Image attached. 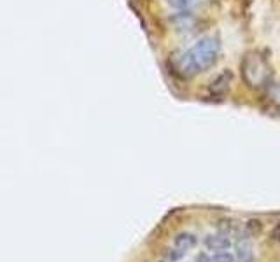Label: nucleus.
Segmentation results:
<instances>
[{
    "label": "nucleus",
    "mask_w": 280,
    "mask_h": 262,
    "mask_svg": "<svg viewBox=\"0 0 280 262\" xmlns=\"http://www.w3.org/2000/svg\"><path fill=\"white\" fill-rule=\"evenodd\" d=\"M240 74H242V79L247 84V88L265 89L270 86L272 68H270L268 59L261 52L251 51L240 61Z\"/></svg>",
    "instance_id": "obj_1"
},
{
    "label": "nucleus",
    "mask_w": 280,
    "mask_h": 262,
    "mask_svg": "<svg viewBox=\"0 0 280 262\" xmlns=\"http://www.w3.org/2000/svg\"><path fill=\"white\" fill-rule=\"evenodd\" d=\"M193 59H195L196 67L200 72H205L209 68H212L217 63L219 56H221V42L214 35H207L195 42L189 48Z\"/></svg>",
    "instance_id": "obj_2"
},
{
    "label": "nucleus",
    "mask_w": 280,
    "mask_h": 262,
    "mask_svg": "<svg viewBox=\"0 0 280 262\" xmlns=\"http://www.w3.org/2000/svg\"><path fill=\"white\" fill-rule=\"evenodd\" d=\"M168 67L170 72L179 79H191L196 74H200L189 49H177V51H173L168 58Z\"/></svg>",
    "instance_id": "obj_3"
},
{
    "label": "nucleus",
    "mask_w": 280,
    "mask_h": 262,
    "mask_svg": "<svg viewBox=\"0 0 280 262\" xmlns=\"http://www.w3.org/2000/svg\"><path fill=\"white\" fill-rule=\"evenodd\" d=\"M235 257H236V262H252L254 261V248H252L251 238H249V234L245 233V229H243V233L236 234Z\"/></svg>",
    "instance_id": "obj_4"
},
{
    "label": "nucleus",
    "mask_w": 280,
    "mask_h": 262,
    "mask_svg": "<svg viewBox=\"0 0 280 262\" xmlns=\"http://www.w3.org/2000/svg\"><path fill=\"white\" fill-rule=\"evenodd\" d=\"M229 84H231V72H222L219 74L215 79H212V82L209 84V89H207V95L210 98H217L221 100L222 96H226V93L229 91Z\"/></svg>",
    "instance_id": "obj_5"
},
{
    "label": "nucleus",
    "mask_w": 280,
    "mask_h": 262,
    "mask_svg": "<svg viewBox=\"0 0 280 262\" xmlns=\"http://www.w3.org/2000/svg\"><path fill=\"white\" fill-rule=\"evenodd\" d=\"M203 245H205L207 250L210 252H219V250H226V248H231V236L224 233H214V234H207L203 238Z\"/></svg>",
    "instance_id": "obj_6"
},
{
    "label": "nucleus",
    "mask_w": 280,
    "mask_h": 262,
    "mask_svg": "<svg viewBox=\"0 0 280 262\" xmlns=\"http://www.w3.org/2000/svg\"><path fill=\"white\" fill-rule=\"evenodd\" d=\"M196 245H198V238H196V234L189 233V231H182V233L173 236V247L179 248V250H182V252L191 250V248H195Z\"/></svg>",
    "instance_id": "obj_7"
},
{
    "label": "nucleus",
    "mask_w": 280,
    "mask_h": 262,
    "mask_svg": "<svg viewBox=\"0 0 280 262\" xmlns=\"http://www.w3.org/2000/svg\"><path fill=\"white\" fill-rule=\"evenodd\" d=\"M266 102H268V105L273 110H277L280 114V82L270 84L266 88Z\"/></svg>",
    "instance_id": "obj_8"
},
{
    "label": "nucleus",
    "mask_w": 280,
    "mask_h": 262,
    "mask_svg": "<svg viewBox=\"0 0 280 262\" xmlns=\"http://www.w3.org/2000/svg\"><path fill=\"white\" fill-rule=\"evenodd\" d=\"M212 259H214V262H236L235 252H229V248H226V250L214 252Z\"/></svg>",
    "instance_id": "obj_9"
},
{
    "label": "nucleus",
    "mask_w": 280,
    "mask_h": 262,
    "mask_svg": "<svg viewBox=\"0 0 280 262\" xmlns=\"http://www.w3.org/2000/svg\"><path fill=\"white\" fill-rule=\"evenodd\" d=\"M184 254L186 252H182V250H179V248L173 247V248H166V250L163 252V257L170 262H179L182 257H184Z\"/></svg>",
    "instance_id": "obj_10"
},
{
    "label": "nucleus",
    "mask_w": 280,
    "mask_h": 262,
    "mask_svg": "<svg viewBox=\"0 0 280 262\" xmlns=\"http://www.w3.org/2000/svg\"><path fill=\"white\" fill-rule=\"evenodd\" d=\"M245 233L249 234V236H254V234H259L261 233V229H263V224L261 220H256V218H251V220L245 224Z\"/></svg>",
    "instance_id": "obj_11"
},
{
    "label": "nucleus",
    "mask_w": 280,
    "mask_h": 262,
    "mask_svg": "<svg viewBox=\"0 0 280 262\" xmlns=\"http://www.w3.org/2000/svg\"><path fill=\"white\" fill-rule=\"evenodd\" d=\"M193 2H195V0H166V4H168L172 9H177V11H184V9H188Z\"/></svg>",
    "instance_id": "obj_12"
},
{
    "label": "nucleus",
    "mask_w": 280,
    "mask_h": 262,
    "mask_svg": "<svg viewBox=\"0 0 280 262\" xmlns=\"http://www.w3.org/2000/svg\"><path fill=\"white\" fill-rule=\"evenodd\" d=\"M270 238H272V241H275V243H280V222L273 225V229L270 231Z\"/></svg>",
    "instance_id": "obj_13"
},
{
    "label": "nucleus",
    "mask_w": 280,
    "mask_h": 262,
    "mask_svg": "<svg viewBox=\"0 0 280 262\" xmlns=\"http://www.w3.org/2000/svg\"><path fill=\"white\" fill-rule=\"evenodd\" d=\"M195 262H214V259H212V255L207 254V252H200V254L196 255Z\"/></svg>",
    "instance_id": "obj_14"
},
{
    "label": "nucleus",
    "mask_w": 280,
    "mask_h": 262,
    "mask_svg": "<svg viewBox=\"0 0 280 262\" xmlns=\"http://www.w3.org/2000/svg\"><path fill=\"white\" fill-rule=\"evenodd\" d=\"M159 262H170V261H166V259H165V257H163V261H159Z\"/></svg>",
    "instance_id": "obj_15"
}]
</instances>
